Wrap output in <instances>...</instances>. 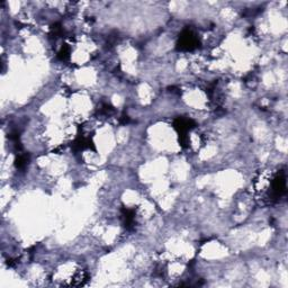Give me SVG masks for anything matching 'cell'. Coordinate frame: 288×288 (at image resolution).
<instances>
[{"label":"cell","mask_w":288,"mask_h":288,"mask_svg":"<svg viewBox=\"0 0 288 288\" xmlns=\"http://www.w3.org/2000/svg\"><path fill=\"white\" fill-rule=\"evenodd\" d=\"M198 45V40L196 36L190 31H185L181 36L179 37V43H178V48L183 51H192L196 49Z\"/></svg>","instance_id":"1"}]
</instances>
